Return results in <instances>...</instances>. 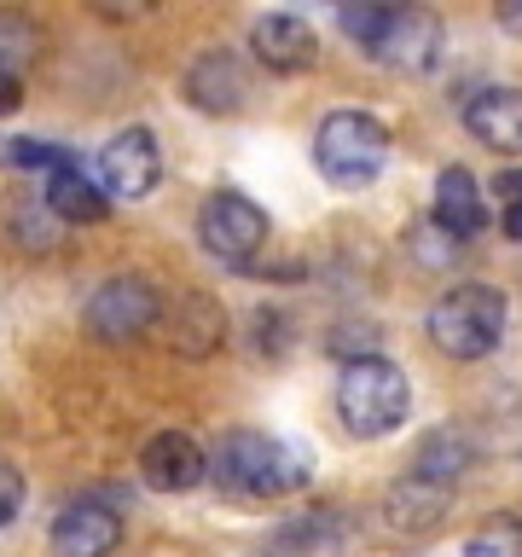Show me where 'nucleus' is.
Masks as SVG:
<instances>
[{"mask_svg":"<svg viewBox=\"0 0 522 557\" xmlns=\"http://www.w3.org/2000/svg\"><path fill=\"white\" fill-rule=\"evenodd\" d=\"M209 476L233 499H285L290 487L308 482V453L268 430H226L209 459Z\"/></svg>","mask_w":522,"mask_h":557,"instance_id":"nucleus-1","label":"nucleus"},{"mask_svg":"<svg viewBox=\"0 0 522 557\" xmlns=\"http://www.w3.org/2000/svg\"><path fill=\"white\" fill-rule=\"evenodd\" d=\"M494 198L505 203V215H511V209H522V169H499V181H494Z\"/></svg>","mask_w":522,"mask_h":557,"instance_id":"nucleus-25","label":"nucleus"},{"mask_svg":"<svg viewBox=\"0 0 522 557\" xmlns=\"http://www.w3.org/2000/svg\"><path fill=\"white\" fill-rule=\"evenodd\" d=\"M122 546V517L99 499H70L52 517V552L59 557H111Z\"/></svg>","mask_w":522,"mask_h":557,"instance_id":"nucleus-9","label":"nucleus"},{"mask_svg":"<svg viewBox=\"0 0 522 557\" xmlns=\"http://www.w3.org/2000/svg\"><path fill=\"white\" fill-rule=\"evenodd\" d=\"M41 198H47V209H52L59 221H76V226H94V221L111 215V198H104V186H99L82 163L47 174V191H41Z\"/></svg>","mask_w":522,"mask_h":557,"instance_id":"nucleus-14","label":"nucleus"},{"mask_svg":"<svg viewBox=\"0 0 522 557\" xmlns=\"http://www.w3.org/2000/svg\"><path fill=\"white\" fill-rule=\"evenodd\" d=\"M464 470H470V442L452 435V430H435L430 442L418 447V459H412V476L430 482V487H447V494H452V482H459Z\"/></svg>","mask_w":522,"mask_h":557,"instance_id":"nucleus-18","label":"nucleus"},{"mask_svg":"<svg viewBox=\"0 0 522 557\" xmlns=\"http://www.w3.org/2000/svg\"><path fill=\"white\" fill-rule=\"evenodd\" d=\"M12 163L17 169H41V174H59L76 163V151H64V146H41V139H17L12 146Z\"/></svg>","mask_w":522,"mask_h":557,"instance_id":"nucleus-23","label":"nucleus"},{"mask_svg":"<svg viewBox=\"0 0 522 557\" xmlns=\"http://www.w3.org/2000/svg\"><path fill=\"white\" fill-rule=\"evenodd\" d=\"M250 52L278 76H296V70H313V59H320V35H313L308 17L273 12L250 29Z\"/></svg>","mask_w":522,"mask_h":557,"instance_id":"nucleus-11","label":"nucleus"},{"mask_svg":"<svg viewBox=\"0 0 522 557\" xmlns=\"http://www.w3.org/2000/svg\"><path fill=\"white\" fill-rule=\"evenodd\" d=\"M169 331H174L169 343L181 348V355H209V348H221V337H226V313H221L215 296L186 290L169 313Z\"/></svg>","mask_w":522,"mask_h":557,"instance_id":"nucleus-16","label":"nucleus"},{"mask_svg":"<svg viewBox=\"0 0 522 557\" xmlns=\"http://www.w3.org/2000/svg\"><path fill=\"white\" fill-rule=\"evenodd\" d=\"M407 407H412V383L407 372H400L395 360H383V355H365L355 366H343V377H337V412H343V424L365 435V442H377V435H389L407 424Z\"/></svg>","mask_w":522,"mask_h":557,"instance_id":"nucleus-4","label":"nucleus"},{"mask_svg":"<svg viewBox=\"0 0 522 557\" xmlns=\"http://www.w3.org/2000/svg\"><path fill=\"white\" fill-rule=\"evenodd\" d=\"M464 128L499 157H522V87H482L464 104Z\"/></svg>","mask_w":522,"mask_h":557,"instance_id":"nucleus-12","label":"nucleus"},{"mask_svg":"<svg viewBox=\"0 0 522 557\" xmlns=\"http://www.w3.org/2000/svg\"><path fill=\"white\" fill-rule=\"evenodd\" d=\"M313 163L343 191L372 186L383 163H389V128L372 111H331L320 122V134H313Z\"/></svg>","mask_w":522,"mask_h":557,"instance_id":"nucleus-5","label":"nucleus"},{"mask_svg":"<svg viewBox=\"0 0 522 557\" xmlns=\"http://www.w3.org/2000/svg\"><path fill=\"white\" fill-rule=\"evenodd\" d=\"M198 238L221 268H250V261L268 250V215H261V203H250L244 191H215L198 215Z\"/></svg>","mask_w":522,"mask_h":557,"instance_id":"nucleus-6","label":"nucleus"},{"mask_svg":"<svg viewBox=\"0 0 522 557\" xmlns=\"http://www.w3.org/2000/svg\"><path fill=\"white\" fill-rule=\"evenodd\" d=\"M464 557H522V517H487L464 540Z\"/></svg>","mask_w":522,"mask_h":557,"instance_id":"nucleus-21","label":"nucleus"},{"mask_svg":"<svg viewBox=\"0 0 522 557\" xmlns=\"http://www.w3.org/2000/svg\"><path fill=\"white\" fill-rule=\"evenodd\" d=\"M343 35L360 41V52H372L389 70H430V59L442 52V24L418 7H343Z\"/></svg>","mask_w":522,"mask_h":557,"instance_id":"nucleus-2","label":"nucleus"},{"mask_svg":"<svg viewBox=\"0 0 522 557\" xmlns=\"http://www.w3.org/2000/svg\"><path fill=\"white\" fill-rule=\"evenodd\" d=\"M52 221H59V215L47 209V198L24 203V209L12 215V226H17V244H24V250H47V244H52Z\"/></svg>","mask_w":522,"mask_h":557,"instance_id":"nucleus-22","label":"nucleus"},{"mask_svg":"<svg viewBox=\"0 0 522 557\" xmlns=\"http://www.w3.org/2000/svg\"><path fill=\"white\" fill-rule=\"evenodd\" d=\"M505 320H511L505 290H494V285H452V290L435 296V308H430V337L452 360H487L499 348V337H505Z\"/></svg>","mask_w":522,"mask_h":557,"instance_id":"nucleus-3","label":"nucleus"},{"mask_svg":"<svg viewBox=\"0 0 522 557\" xmlns=\"http://www.w3.org/2000/svg\"><path fill=\"white\" fill-rule=\"evenodd\" d=\"M435 221H442L452 238H476L487 226V203H482L476 181H470V169L452 163V169L435 174Z\"/></svg>","mask_w":522,"mask_h":557,"instance_id":"nucleus-15","label":"nucleus"},{"mask_svg":"<svg viewBox=\"0 0 522 557\" xmlns=\"http://www.w3.org/2000/svg\"><path fill=\"white\" fill-rule=\"evenodd\" d=\"M494 17H499V24L511 29V35H522V0H499V7H494Z\"/></svg>","mask_w":522,"mask_h":557,"instance_id":"nucleus-26","label":"nucleus"},{"mask_svg":"<svg viewBox=\"0 0 522 557\" xmlns=\"http://www.w3.org/2000/svg\"><path fill=\"white\" fill-rule=\"evenodd\" d=\"M157 174H163V151H157L151 128H122L104 139L99 163H94V181L104 186V198H146L157 186Z\"/></svg>","mask_w":522,"mask_h":557,"instance_id":"nucleus-8","label":"nucleus"},{"mask_svg":"<svg viewBox=\"0 0 522 557\" xmlns=\"http://www.w3.org/2000/svg\"><path fill=\"white\" fill-rule=\"evenodd\" d=\"M35 29L24 17L0 12V116L17 111V99H24V70L35 64Z\"/></svg>","mask_w":522,"mask_h":557,"instance_id":"nucleus-17","label":"nucleus"},{"mask_svg":"<svg viewBox=\"0 0 522 557\" xmlns=\"http://www.w3.org/2000/svg\"><path fill=\"white\" fill-rule=\"evenodd\" d=\"M139 476H146L151 494H186V487H198L209 476V459L186 430H163L139 453Z\"/></svg>","mask_w":522,"mask_h":557,"instance_id":"nucleus-10","label":"nucleus"},{"mask_svg":"<svg viewBox=\"0 0 522 557\" xmlns=\"http://www.w3.org/2000/svg\"><path fill=\"white\" fill-rule=\"evenodd\" d=\"M17 505H24V476L12 465H0V529L17 517Z\"/></svg>","mask_w":522,"mask_h":557,"instance_id":"nucleus-24","label":"nucleus"},{"mask_svg":"<svg viewBox=\"0 0 522 557\" xmlns=\"http://www.w3.org/2000/svg\"><path fill=\"white\" fill-rule=\"evenodd\" d=\"M186 94L209 116H233V111H244V99H250V76H244V64L233 52H203L186 76Z\"/></svg>","mask_w":522,"mask_h":557,"instance_id":"nucleus-13","label":"nucleus"},{"mask_svg":"<svg viewBox=\"0 0 522 557\" xmlns=\"http://www.w3.org/2000/svg\"><path fill=\"white\" fill-rule=\"evenodd\" d=\"M407 256L418 261V268H430V273H442V268H452V261L464 256V238H452L442 221H418L412 233H407Z\"/></svg>","mask_w":522,"mask_h":557,"instance_id":"nucleus-20","label":"nucleus"},{"mask_svg":"<svg viewBox=\"0 0 522 557\" xmlns=\"http://www.w3.org/2000/svg\"><path fill=\"white\" fill-rule=\"evenodd\" d=\"M442 505H447V487H430V482L407 476L389 494V517L400 522V529H430V522L442 517Z\"/></svg>","mask_w":522,"mask_h":557,"instance_id":"nucleus-19","label":"nucleus"},{"mask_svg":"<svg viewBox=\"0 0 522 557\" xmlns=\"http://www.w3.org/2000/svg\"><path fill=\"white\" fill-rule=\"evenodd\" d=\"M82 320L87 331H94L99 343H128V337H146V331L163 320V296H157L151 278H104V285L87 296V308H82Z\"/></svg>","mask_w":522,"mask_h":557,"instance_id":"nucleus-7","label":"nucleus"}]
</instances>
